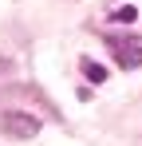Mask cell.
I'll return each mask as SVG.
<instances>
[{
    "label": "cell",
    "instance_id": "obj_1",
    "mask_svg": "<svg viewBox=\"0 0 142 146\" xmlns=\"http://www.w3.org/2000/svg\"><path fill=\"white\" fill-rule=\"evenodd\" d=\"M118 67H142V36H103Z\"/></svg>",
    "mask_w": 142,
    "mask_h": 146
},
{
    "label": "cell",
    "instance_id": "obj_2",
    "mask_svg": "<svg viewBox=\"0 0 142 146\" xmlns=\"http://www.w3.org/2000/svg\"><path fill=\"white\" fill-rule=\"evenodd\" d=\"M0 130L4 134H16V138H32L40 130V122L32 119V115H20V111H4L0 115Z\"/></svg>",
    "mask_w": 142,
    "mask_h": 146
},
{
    "label": "cell",
    "instance_id": "obj_3",
    "mask_svg": "<svg viewBox=\"0 0 142 146\" xmlns=\"http://www.w3.org/2000/svg\"><path fill=\"white\" fill-rule=\"evenodd\" d=\"M79 67H83V75H87L91 83H103V79H107V71H103L95 59H79Z\"/></svg>",
    "mask_w": 142,
    "mask_h": 146
}]
</instances>
